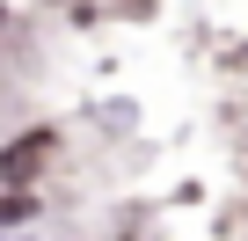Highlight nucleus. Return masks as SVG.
Wrapping results in <instances>:
<instances>
[{"label":"nucleus","mask_w":248,"mask_h":241,"mask_svg":"<svg viewBox=\"0 0 248 241\" xmlns=\"http://www.w3.org/2000/svg\"><path fill=\"white\" fill-rule=\"evenodd\" d=\"M44 154H51V132H37L30 146H8V154H0V176H8V183H30Z\"/></svg>","instance_id":"nucleus-1"}]
</instances>
